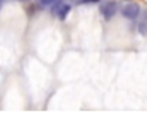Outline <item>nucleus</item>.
I'll return each instance as SVG.
<instances>
[{
	"label": "nucleus",
	"instance_id": "1",
	"mask_svg": "<svg viewBox=\"0 0 147 140\" xmlns=\"http://www.w3.org/2000/svg\"><path fill=\"white\" fill-rule=\"evenodd\" d=\"M51 12L57 14L58 19L63 21V19L69 15V12H70V5H67V3H63L62 0H58V2H55V3L51 5Z\"/></svg>",
	"mask_w": 147,
	"mask_h": 140
},
{
	"label": "nucleus",
	"instance_id": "2",
	"mask_svg": "<svg viewBox=\"0 0 147 140\" xmlns=\"http://www.w3.org/2000/svg\"><path fill=\"white\" fill-rule=\"evenodd\" d=\"M139 12H140V7H139V3H135V2L127 3V5L121 9L123 17H127V19H130V21H134V19L139 15Z\"/></svg>",
	"mask_w": 147,
	"mask_h": 140
},
{
	"label": "nucleus",
	"instance_id": "3",
	"mask_svg": "<svg viewBox=\"0 0 147 140\" xmlns=\"http://www.w3.org/2000/svg\"><path fill=\"white\" fill-rule=\"evenodd\" d=\"M116 10H118V5H116V2H113V0H110V2H106V3L101 5V14H103V17L108 19V21L116 14Z\"/></svg>",
	"mask_w": 147,
	"mask_h": 140
},
{
	"label": "nucleus",
	"instance_id": "4",
	"mask_svg": "<svg viewBox=\"0 0 147 140\" xmlns=\"http://www.w3.org/2000/svg\"><path fill=\"white\" fill-rule=\"evenodd\" d=\"M139 33L142 36H147V22H140L139 24Z\"/></svg>",
	"mask_w": 147,
	"mask_h": 140
},
{
	"label": "nucleus",
	"instance_id": "5",
	"mask_svg": "<svg viewBox=\"0 0 147 140\" xmlns=\"http://www.w3.org/2000/svg\"><path fill=\"white\" fill-rule=\"evenodd\" d=\"M55 2H58V0H39V5L41 7H51Z\"/></svg>",
	"mask_w": 147,
	"mask_h": 140
},
{
	"label": "nucleus",
	"instance_id": "6",
	"mask_svg": "<svg viewBox=\"0 0 147 140\" xmlns=\"http://www.w3.org/2000/svg\"><path fill=\"white\" fill-rule=\"evenodd\" d=\"M96 2H99V0H79V3H82V5H89V3H96Z\"/></svg>",
	"mask_w": 147,
	"mask_h": 140
},
{
	"label": "nucleus",
	"instance_id": "7",
	"mask_svg": "<svg viewBox=\"0 0 147 140\" xmlns=\"http://www.w3.org/2000/svg\"><path fill=\"white\" fill-rule=\"evenodd\" d=\"M0 7H2V0H0Z\"/></svg>",
	"mask_w": 147,
	"mask_h": 140
},
{
	"label": "nucleus",
	"instance_id": "8",
	"mask_svg": "<svg viewBox=\"0 0 147 140\" xmlns=\"http://www.w3.org/2000/svg\"><path fill=\"white\" fill-rule=\"evenodd\" d=\"M22 2H28V0H22Z\"/></svg>",
	"mask_w": 147,
	"mask_h": 140
}]
</instances>
